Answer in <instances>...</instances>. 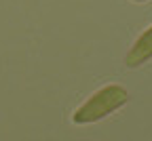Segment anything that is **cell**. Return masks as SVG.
<instances>
[{
    "label": "cell",
    "instance_id": "2",
    "mask_svg": "<svg viewBox=\"0 0 152 141\" xmlns=\"http://www.w3.org/2000/svg\"><path fill=\"white\" fill-rule=\"evenodd\" d=\"M150 59H152V25L133 42V47L129 49V53L125 57V63L129 68H140Z\"/></svg>",
    "mask_w": 152,
    "mask_h": 141
},
{
    "label": "cell",
    "instance_id": "3",
    "mask_svg": "<svg viewBox=\"0 0 152 141\" xmlns=\"http://www.w3.org/2000/svg\"><path fill=\"white\" fill-rule=\"evenodd\" d=\"M133 2H146V0H133Z\"/></svg>",
    "mask_w": 152,
    "mask_h": 141
},
{
    "label": "cell",
    "instance_id": "1",
    "mask_svg": "<svg viewBox=\"0 0 152 141\" xmlns=\"http://www.w3.org/2000/svg\"><path fill=\"white\" fill-rule=\"evenodd\" d=\"M129 101V93L121 84H108L99 89L97 93H93L87 101L72 114V122L74 124H93L99 122L112 112H116Z\"/></svg>",
    "mask_w": 152,
    "mask_h": 141
}]
</instances>
